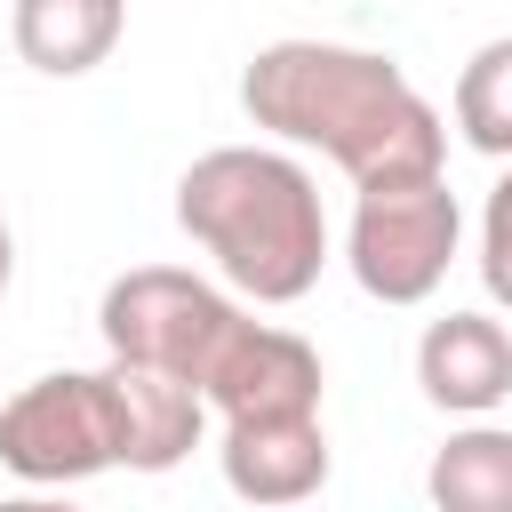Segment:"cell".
<instances>
[{"label": "cell", "mask_w": 512, "mask_h": 512, "mask_svg": "<svg viewBox=\"0 0 512 512\" xmlns=\"http://www.w3.org/2000/svg\"><path fill=\"white\" fill-rule=\"evenodd\" d=\"M104 376H112V400H120V464L128 472H176L208 432L200 392L160 376V368H128V360H104Z\"/></svg>", "instance_id": "9c48e42d"}, {"label": "cell", "mask_w": 512, "mask_h": 512, "mask_svg": "<svg viewBox=\"0 0 512 512\" xmlns=\"http://www.w3.org/2000/svg\"><path fill=\"white\" fill-rule=\"evenodd\" d=\"M128 32V0H16L8 8V40L32 72L48 80H80L96 72Z\"/></svg>", "instance_id": "30bf717a"}, {"label": "cell", "mask_w": 512, "mask_h": 512, "mask_svg": "<svg viewBox=\"0 0 512 512\" xmlns=\"http://www.w3.org/2000/svg\"><path fill=\"white\" fill-rule=\"evenodd\" d=\"M240 304L184 272V264H136L104 288L96 304V336H104V360H128V368H160L176 384H208V368L224 360V344L240 336Z\"/></svg>", "instance_id": "3957f363"}, {"label": "cell", "mask_w": 512, "mask_h": 512, "mask_svg": "<svg viewBox=\"0 0 512 512\" xmlns=\"http://www.w3.org/2000/svg\"><path fill=\"white\" fill-rule=\"evenodd\" d=\"M464 256V200L448 176H400V184H360L352 192V232L344 264L360 296L376 304H424Z\"/></svg>", "instance_id": "277c9868"}, {"label": "cell", "mask_w": 512, "mask_h": 512, "mask_svg": "<svg viewBox=\"0 0 512 512\" xmlns=\"http://www.w3.org/2000/svg\"><path fill=\"white\" fill-rule=\"evenodd\" d=\"M448 112H456V136L480 160H504L512 152V40H480L472 48V64L448 88Z\"/></svg>", "instance_id": "7c38bea8"}, {"label": "cell", "mask_w": 512, "mask_h": 512, "mask_svg": "<svg viewBox=\"0 0 512 512\" xmlns=\"http://www.w3.org/2000/svg\"><path fill=\"white\" fill-rule=\"evenodd\" d=\"M0 464L32 488L120 472V400L104 368H48L0 400Z\"/></svg>", "instance_id": "5b68a950"}, {"label": "cell", "mask_w": 512, "mask_h": 512, "mask_svg": "<svg viewBox=\"0 0 512 512\" xmlns=\"http://www.w3.org/2000/svg\"><path fill=\"white\" fill-rule=\"evenodd\" d=\"M504 192H512V184H496V200H488V240H480V272H488V296H504V288H512V272H504Z\"/></svg>", "instance_id": "4fadbf2b"}, {"label": "cell", "mask_w": 512, "mask_h": 512, "mask_svg": "<svg viewBox=\"0 0 512 512\" xmlns=\"http://www.w3.org/2000/svg\"><path fill=\"white\" fill-rule=\"evenodd\" d=\"M0 512H80V504H64V496H0Z\"/></svg>", "instance_id": "5bb4252c"}, {"label": "cell", "mask_w": 512, "mask_h": 512, "mask_svg": "<svg viewBox=\"0 0 512 512\" xmlns=\"http://www.w3.org/2000/svg\"><path fill=\"white\" fill-rule=\"evenodd\" d=\"M216 472L240 504H264V512H288V504H312L336 472L328 456V424L320 416H288V424H224L216 440Z\"/></svg>", "instance_id": "ba28073f"}, {"label": "cell", "mask_w": 512, "mask_h": 512, "mask_svg": "<svg viewBox=\"0 0 512 512\" xmlns=\"http://www.w3.org/2000/svg\"><path fill=\"white\" fill-rule=\"evenodd\" d=\"M416 384L440 416L488 424L512 400V336L496 312H440L416 336Z\"/></svg>", "instance_id": "52a82bcc"}, {"label": "cell", "mask_w": 512, "mask_h": 512, "mask_svg": "<svg viewBox=\"0 0 512 512\" xmlns=\"http://www.w3.org/2000/svg\"><path fill=\"white\" fill-rule=\"evenodd\" d=\"M424 496L432 512H512V432L496 416L456 424L424 464Z\"/></svg>", "instance_id": "8fae6325"}, {"label": "cell", "mask_w": 512, "mask_h": 512, "mask_svg": "<svg viewBox=\"0 0 512 512\" xmlns=\"http://www.w3.org/2000/svg\"><path fill=\"white\" fill-rule=\"evenodd\" d=\"M176 224L248 304H296L320 288L328 208L296 152H272V144L200 152L176 176Z\"/></svg>", "instance_id": "7a4b0ae2"}, {"label": "cell", "mask_w": 512, "mask_h": 512, "mask_svg": "<svg viewBox=\"0 0 512 512\" xmlns=\"http://www.w3.org/2000/svg\"><path fill=\"white\" fill-rule=\"evenodd\" d=\"M8 280H16V232L0 224V296H8Z\"/></svg>", "instance_id": "9a60e30c"}, {"label": "cell", "mask_w": 512, "mask_h": 512, "mask_svg": "<svg viewBox=\"0 0 512 512\" xmlns=\"http://www.w3.org/2000/svg\"><path fill=\"white\" fill-rule=\"evenodd\" d=\"M240 112L264 136L304 144L328 168H344L352 192L400 184V176H448V120L384 48L264 40L240 72Z\"/></svg>", "instance_id": "6da1fadb"}, {"label": "cell", "mask_w": 512, "mask_h": 512, "mask_svg": "<svg viewBox=\"0 0 512 512\" xmlns=\"http://www.w3.org/2000/svg\"><path fill=\"white\" fill-rule=\"evenodd\" d=\"M320 352L296 328L272 320H240V336L224 344V360L200 384V408L224 424H288V416H320Z\"/></svg>", "instance_id": "8992f818"}]
</instances>
